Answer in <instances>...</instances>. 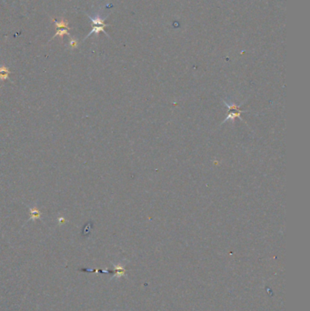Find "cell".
<instances>
[{
	"label": "cell",
	"instance_id": "cell-3",
	"mask_svg": "<svg viewBox=\"0 0 310 311\" xmlns=\"http://www.w3.org/2000/svg\"><path fill=\"white\" fill-rule=\"evenodd\" d=\"M55 21V26H57V29L58 28H66V29H69V27H68V23L65 20H60V21Z\"/></svg>",
	"mask_w": 310,
	"mask_h": 311
},
{
	"label": "cell",
	"instance_id": "cell-2",
	"mask_svg": "<svg viewBox=\"0 0 310 311\" xmlns=\"http://www.w3.org/2000/svg\"><path fill=\"white\" fill-rule=\"evenodd\" d=\"M104 26H94V27H93V29H92V31H91V32L88 35V36H86V38H88V36H90L93 33H96V34H98L99 32H104L105 34H106L107 36V32H106V31H105V29H104Z\"/></svg>",
	"mask_w": 310,
	"mask_h": 311
},
{
	"label": "cell",
	"instance_id": "cell-1",
	"mask_svg": "<svg viewBox=\"0 0 310 311\" xmlns=\"http://www.w3.org/2000/svg\"><path fill=\"white\" fill-rule=\"evenodd\" d=\"M88 17L91 19L92 23L94 24V26H104V27H107V25L104 23V18H101L100 16H96V17H92L90 16H88Z\"/></svg>",
	"mask_w": 310,
	"mask_h": 311
},
{
	"label": "cell",
	"instance_id": "cell-5",
	"mask_svg": "<svg viewBox=\"0 0 310 311\" xmlns=\"http://www.w3.org/2000/svg\"><path fill=\"white\" fill-rule=\"evenodd\" d=\"M70 45H71V47H77V40H76V39H72V40L70 41Z\"/></svg>",
	"mask_w": 310,
	"mask_h": 311
},
{
	"label": "cell",
	"instance_id": "cell-4",
	"mask_svg": "<svg viewBox=\"0 0 310 311\" xmlns=\"http://www.w3.org/2000/svg\"><path fill=\"white\" fill-rule=\"evenodd\" d=\"M68 29H66V28H58L57 29V32L55 33V35L54 36H60L61 37H63L64 35H68Z\"/></svg>",
	"mask_w": 310,
	"mask_h": 311
}]
</instances>
